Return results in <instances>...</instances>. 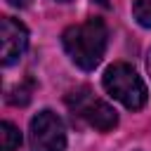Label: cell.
Masks as SVG:
<instances>
[{
  "label": "cell",
  "instance_id": "cell-5",
  "mask_svg": "<svg viewBox=\"0 0 151 151\" xmlns=\"http://www.w3.org/2000/svg\"><path fill=\"white\" fill-rule=\"evenodd\" d=\"M28 47V28L14 19V17H2L0 21V61L2 66L14 64Z\"/></svg>",
  "mask_w": 151,
  "mask_h": 151
},
{
  "label": "cell",
  "instance_id": "cell-3",
  "mask_svg": "<svg viewBox=\"0 0 151 151\" xmlns=\"http://www.w3.org/2000/svg\"><path fill=\"white\" fill-rule=\"evenodd\" d=\"M66 104L71 106L73 113H78L87 125L101 130V132H109L118 125V113L111 104H106L104 99L94 97L87 87H80L76 92H71L66 97Z\"/></svg>",
  "mask_w": 151,
  "mask_h": 151
},
{
  "label": "cell",
  "instance_id": "cell-10",
  "mask_svg": "<svg viewBox=\"0 0 151 151\" xmlns=\"http://www.w3.org/2000/svg\"><path fill=\"white\" fill-rule=\"evenodd\" d=\"M146 68H149V73H151V52H149V59H146Z\"/></svg>",
  "mask_w": 151,
  "mask_h": 151
},
{
  "label": "cell",
  "instance_id": "cell-8",
  "mask_svg": "<svg viewBox=\"0 0 151 151\" xmlns=\"http://www.w3.org/2000/svg\"><path fill=\"white\" fill-rule=\"evenodd\" d=\"M28 99H31V94H28V90H24L21 85H17V87H12V90L7 92V101H9V104H14V106L26 104Z\"/></svg>",
  "mask_w": 151,
  "mask_h": 151
},
{
  "label": "cell",
  "instance_id": "cell-4",
  "mask_svg": "<svg viewBox=\"0 0 151 151\" xmlns=\"http://www.w3.org/2000/svg\"><path fill=\"white\" fill-rule=\"evenodd\" d=\"M33 151H64L66 149V127L61 118L52 111H40L31 118L28 127Z\"/></svg>",
  "mask_w": 151,
  "mask_h": 151
},
{
  "label": "cell",
  "instance_id": "cell-6",
  "mask_svg": "<svg viewBox=\"0 0 151 151\" xmlns=\"http://www.w3.org/2000/svg\"><path fill=\"white\" fill-rule=\"evenodd\" d=\"M0 142H2V151H17L21 144V132L17 125H12L9 120L0 123Z\"/></svg>",
  "mask_w": 151,
  "mask_h": 151
},
{
  "label": "cell",
  "instance_id": "cell-7",
  "mask_svg": "<svg viewBox=\"0 0 151 151\" xmlns=\"http://www.w3.org/2000/svg\"><path fill=\"white\" fill-rule=\"evenodd\" d=\"M132 17L139 26L151 28V0H134L132 2Z\"/></svg>",
  "mask_w": 151,
  "mask_h": 151
},
{
  "label": "cell",
  "instance_id": "cell-11",
  "mask_svg": "<svg viewBox=\"0 0 151 151\" xmlns=\"http://www.w3.org/2000/svg\"><path fill=\"white\" fill-rule=\"evenodd\" d=\"M59 2H66V0H59Z\"/></svg>",
  "mask_w": 151,
  "mask_h": 151
},
{
  "label": "cell",
  "instance_id": "cell-1",
  "mask_svg": "<svg viewBox=\"0 0 151 151\" xmlns=\"http://www.w3.org/2000/svg\"><path fill=\"white\" fill-rule=\"evenodd\" d=\"M109 42V31L101 19H87L83 24H73L61 33V45L71 61L83 71H92L99 66Z\"/></svg>",
  "mask_w": 151,
  "mask_h": 151
},
{
  "label": "cell",
  "instance_id": "cell-9",
  "mask_svg": "<svg viewBox=\"0 0 151 151\" xmlns=\"http://www.w3.org/2000/svg\"><path fill=\"white\" fill-rule=\"evenodd\" d=\"M12 7H26V5H31V0H7Z\"/></svg>",
  "mask_w": 151,
  "mask_h": 151
},
{
  "label": "cell",
  "instance_id": "cell-2",
  "mask_svg": "<svg viewBox=\"0 0 151 151\" xmlns=\"http://www.w3.org/2000/svg\"><path fill=\"white\" fill-rule=\"evenodd\" d=\"M101 83H104V90L130 111H139L149 99V92H146V85H144L142 76L125 61L111 64L104 71Z\"/></svg>",
  "mask_w": 151,
  "mask_h": 151
}]
</instances>
